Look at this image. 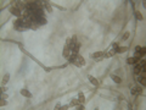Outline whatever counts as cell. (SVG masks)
<instances>
[{"label": "cell", "instance_id": "cell-25", "mask_svg": "<svg viewBox=\"0 0 146 110\" xmlns=\"http://www.w3.org/2000/svg\"><path fill=\"white\" fill-rule=\"evenodd\" d=\"M1 98H8V94H4V92H1Z\"/></svg>", "mask_w": 146, "mask_h": 110}, {"label": "cell", "instance_id": "cell-23", "mask_svg": "<svg viewBox=\"0 0 146 110\" xmlns=\"http://www.w3.org/2000/svg\"><path fill=\"white\" fill-rule=\"evenodd\" d=\"M0 103H1V104H0L1 106H4V105H6V104H8V101L5 100V98H1V99H0Z\"/></svg>", "mask_w": 146, "mask_h": 110}, {"label": "cell", "instance_id": "cell-15", "mask_svg": "<svg viewBox=\"0 0 146 110\" xmlns=\"http://www.w3.org/2000/svg\"><path fill=\"white\" fill-rule=\"evenodd\" d=\"M134 15H135L136 20H139V21H142V20H144V16H142V14H141L140 11H135Z\"/></svg>", "mask_w": 146, "mask_h": 110}, {"label": "cell", "instance_id": "cell-19", "mask_svg": "<svg viewBox=\"0 0 146 110\" xmlns=\"http://www.w3.org/2000/svg\"><path fill=\"white\" fill-rule=\"evenodd\" d=\"M127 50H128V48H127V47H118L117 53H124V51H127Z\"/></svg>", "mask_w": 146, "mask_h": 110}, {"label": "cell", "instance_id": "cell-8", "mask_svg": "<svg viewBox=\"0 0 146 110\" xmlns=\"http://www.w3.org/2000/svg\"><path fill=\"white\" fill-rule=\"evenodd\" d=\"M9 11L14 15V16H16V17H18V19H21L22 17V12L20 11V9L18 8H16V6H11L10 9H9Z\"/></svg>", "mask_w": 146, "mask_h": 110}, {"label": "cell", "instance_id": "cell-9", "mask_svg": "<svg viewBox=\"0 0 146 110\" xmlns=\"http://www.w3.org/2000/svg\"><path fill=\"white\" fill-rule=\"evenodd\" d=\"M62 55H63V58H65V59H67V60H68V58H69V55H71V49H69V47H68L67 44L63 47Z\"/></svg>", "mask_w": 146, "mask_h": 110}, {"label": "cell", "instance_id": "cell-14", "mask_svg": "<svg viewBox=\"0 0 146 110\" xmlns=\"http://www.w3.org/2000/svg\"><path fill=\"white\" fill-rule=\"evenodd\" d=\"M111 78H112V81H114L116 83H122V78L118 77L117 75H111Z\"/></svg>", "mask_w": 146, "mask_h": 110}, {"label": "cell", "instance_id": "cell-10", "mask_svg": "<svg viewBox=\"0 0 146 110\" xmlns=\"http://www.w3.org/2000/svg\"><path fill=\"white\" fill-rule=\"evenodd\" d=\"M140 60V58H138V56H131V58H128L127 59V64H129V65H134V64H136L138 61Z\"/></svg>", "mask_w": 146, "mask_h": 110}, {"label": "cell", "instance_id": "cell-12", "mask_svg": "<svg viewBox=\"0 0 146 110\" xmlns=\"http://www.w3.org/2000/svg\"><path fill=\"white\" fill-rule=\"evenodd\" d=\"M78 104H81V101L78 100V98H73V99H71V101H69V106H72V108L77 106Z\"/></svg>", "mask_w": 146, "mask_h": 110}, {"label": "cell", "instance_id": "cell-24", "mask_svg": "<svg viewBox=\"0 0 146 110\" xmlns=\"http://www.w3.org/2000/svg\"><path fill=\"white\" fill-rule=\"evenodd\" d=\"M61 108H62L61 104H56V105H55V109H56V110H58V109H61Z\"/></svg>", "mask_w": 146, "mask_h": 110}, {"label": "cell", "instance_id": "cell-2", "mask_svg": "<svg viewBox=\"0 0 146 110\" xmlns=\"http://www.w3.org/2000/svg\"><path fill=\"white\" fill-rule=\"evenodd\" d=\"M134 73L135 75H139L140 72H145V60L142 59H140L136 64H134Z\"/></svg>", "mask_w": 146, "mask_h": 110}, {"label": "cell", "instance_id": "cell-18", "mask_svg": "<svg viewBox=\"0 0 146 110\" xmlns=\"http://www.w3.org/2000/svg\"><path fill=\"white\" fill-rule=\"evenodd\" d=\"M78 100L82 103V104H84V101H85V97H84V94L81 92V93H78Z\"/></svg>", "mask_w": 146, "mask_h": 110}, {"label": "cell", "instance_id": "cell-17", "mask_svg": "<svg viewBox=\"0 0 146 110\" xmlns=\"http://www.w3.org/2000/svg\"><path fill=\"white\" fill-rule=\"evenodd\" d=\"M89 81L94 84V86H99V81L95 78V77H93V76H89Z\"/></svg>", "mask_w": 146, "mask_h": 110}, {"label": "cell", "instance_id": "cell-11", "mask_svg": "<svg viewBox=\"0 0 146 110\" xmlns=\"http://www.w3.org/2000/svg\"><path fill=\"white\" fill-rule=\"evenodd\" d=\"M135 51L139 53L141 58H144V55H145V53H146V48H145V47H136V48H135Z\"/></svg>", "mask_w": 146, "mask_h": 110}, {"label": "cell", "instance_id": "cell-5", "mask_svg": "<svg viewBox=\"0 0 146 110\" xmlns=\"http://www.w3.org/2000/svg\"><path fill=\"white\" fill-rule=\"evenodd\" d=\"M130 93L133 94V95H141L142 94V88H141V86H139V84H135V86H130Z\"/></svg>", "mask_w": 146, "mask_h": 110}, {"label": "cell", "instance_id": "cell-1", "mask_svg": "<svg viewBox=\"0 0 146 110\" xmlns=\"http://www.w3.org/2000/svg\"><path fill=\"white\" fill-rule=\"evenodd\" d=\"M14 27L16 31H20V32H23V31H27L28 30V26L27 23L24 22V20L21 17V19H17L15 22H14Z\"/></svg>", "mask_w": 146, "mask_h": 110}, {"label": "cell", "instance_id": "cell-3", "mask_svg": "<svg viewBox=\"0 0 146 110\" xmlns=\"http://www.w3.org/2000/svg\"><path fill=\"white\" fill-rule=\"evenodd\" d=\"M118 47H119V45H118L117 43H113L112 47H111L107 51L104 53V58H112L113 55H116V54H117V49H118Z\"/></svg>", "mask_w": 146, "mask_h": 110}, {"label": "cell", "instance_id": "cell-7", "mask_svg": "<svg viewBox=\"0 0 146 110\" xmlns=\"http://www.w3.org/2000/svg\"><path fill=\"white\" fill-rule=\"evenodd\" d=\"M136 81L140 83V84H142V86H145L146 84V75H145V72H140L139 75H136Z\"/></svg>", "mask_w": 146, "mask_h": 110}, {"label": "cell", "instance_id": "cell-4", "mask_svg": "<svg viewBox=\"0 0 146 110\" xmlns=\"http://www.w3.org/2000/svg\"><path fill=\"white\" fill-rule=\"evenodd\" d=\"M72 64L76 65L77 67H83V66H85V60H84L83 56H81V55L78 54V55H76L74 59L72 60Z\"/></svg>", "mask_w": 146, "mask_h": 110}, {"label": "cell", "instance_id": "cell-21", "mask_svg": "<svg viewBox=\"0 0 146 110\" xmlns=\"http://www.w3.org/2000/svg\"><path fill=\"white\" fill-rule=\"evenodd\" d=\"M129 37H130V32H125V33L123 34V37H122V40L124 42V40H127Z\"/></svg>", "mask_w": 146, "mask_h": 110}, {"label": "cell", "instance_id": "cell-22", "mask_svg": "<svg viewBox=\"0 0 146 110\" xmlns=\"http://www.w3.org/2000/svg\"><path fill=\"white\" fill-rule=\"evenodd\" d=\"M74 108H76V109H78V110H84V109H85V106H84L82 103H81V104H78V105H77V106H74Z\"/></svg>", "mask_w": 146, "mask_h": 110}, {"label": "cell", "instance_id": "cell-16", "mask_svg": "<svg viewBox=\"0 0 146 110\" xmlns=\"http://www.w3.org/2000/svg\"><path fill=\"white\" fill-rule=\"evenodd\" d=\"M9 80H10V75H9V73H6V75H5V76L3 77V81H1V84H3V86H5V84H6V83L9 82Z\"/></svg>", "mask_w": 146, "mask_h": 110}, {"label": "cell", "instance_id": "cell-20", "mask_svg": "<svg viewBox=\"0 0 146 110\" xmlns=\"http://www.w3.org/2000/svg\"><path fill=\"white\" fill-rule=\"evenodd\" d=\"M44 6H45V9H46V11H48V12H52V8H51L48 3H44Z\"/></svg>", "mask_w": 146, "mask_h": 110}, {"label": "cell", "instance_id": "cell-13", "mask_svg": "<svg viewBox=\"0 0 146 110\" xmlns=\"http://www.w3.org/2000/svg\"><path fill=\"white\" fill-rule=\"evenodd\" d=\"M20 93H21L23 97H26V98H31V97H32V93H31L28 89H24V88H23V89H21V92H20Z\"/></svg>", "mask_w": 146, "mask_h": 110}, {"label": "cell", "instance_id": "cell-6", "mask_svg": "<svg viewBox=\"0 0 146 110\" xmlns=\"http://www.w3.org/2000/svg\"><path fill=\"white\" fill-rule=\"evenodd\" d=\"M90 58L94 60V61H101L104 60V51H96V53H93L90 54Z\"/></svg>", "mask_w": 146, "mask_h": 110}]
</instances>
